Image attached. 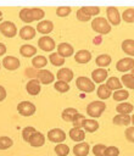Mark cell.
Listing matches in <instances>:
<instances>
[{"label":"cell","instance_id":"6da1fadb","mask_svg":"<svg viewBox=\"0 0 134 156\" xmlns=\"http://www.w3.org/2000/svg\"><path fill=\"white\" fill-rule=\"evenodd\" d=\"M91 28L99 34H108L111 32V26L104 17H95L91 21Z\"/></svg>","mask_w":134,"mask_h":156},{"label":"cell","instance_id":"7a4b0ae2","mask_svg":"<svg viewBox=\"0 0 134 156\" xmlns=\"http://www.w3.org/2000/svg\"><path fill=\"white\" fill-rule=\"evenodd\" d=\"M105 108H106V104L104 101H91L86 106V113L90 117H94V119H96L102 115Z\"/></svg>","mask_w":134,"mask_h":156},{"label":"cell","instance_id":"3957f363","mask_svg":"<svg viewBox=\"0 0 134 156\" xmlns=\"http://www.w3.org/2000/svg\"><path fill=\"white\" fill-rule=\"evenodd\" d=\"M76 85L83 93H91L95 90V83L88 77H78L76 80Z\"/></svg>","mask_w":134,"mask_h":156},{"label":"cell","instance_id":"277c9868","mask_svg":"<svg viewBox=\"0 0 134 156\" xmlns=\"http://www.w3.org/2000/svg\"><path fill=\"white\" fill-rule=\"evenodd\" d=\"M35 105L30 101H21L18 105H17V111L21 116H24V117H29L35 113Z\"/></svg>","mask_w":134,"mask_h":156},{"label":"cell","instance_id":"5b68a950","mask_svg":"<svg viewBox=\"0 0 134 156\" xmlns=\"http://www.w3.org/2000/svg\"><path fill=\"white\" fill-rule=\"evenodd\" d=\"M0 33L6 38H13L17 34V27L11 21H4L0 24Z\"/></svg>","mask_w":134,"mask_h":156},{"label":"cell","instance_id":"8992f818","mask_svg":"<svg viewBox=\"0 0 134 156\" xmlns=\"http://www.w3.org/2000/svg\"><path fill=\"white\" fill-rule=\"evenodd\" d=\"M48 139L51 143L61 144L66 139V133L62 129H60V128H54V129H50L48 132Z\"/></svg>","mask_w":134,"mask_h":156},{"label":"cell","instance_id":"52a82bcc","mask_svg":"<svg viewBox=\"0 0 134 156\" xmlns=\"http://www.w3.org/2000/svg\"><path fill=\"white\" fill-rule=\"evenodd\" d=\"M106 15H107L108 23H111L113 26H118L122 21L121 20V13L117 10V7H115V6H108L106 9Z\"/></svg>","mask_w":134,"mask_h":156},{"label":"cell","instance_id":"ba28073f","mask_svg":"<svg viewBox=\"0 0 134 156\" xmlns=\"http://www.w3.org/2000/svg\"><path fill=\"white\" fill-rule=\"evenodd\" d=\"M38 46H39L41 50L50 52V51H52V50L55 49L56 45H55V40H54L52 38H50V37H48V35H44V37H41V38L38 40Z\"/></svg>","mask_w":134,"mask_h":156},{"label":"cell","instance_id":"9c48e42d","mask_svg":"<svg viewBox=\"0 0 134 156\" xmlns=\"http://www.w3.org/2000/svg\"><path fill=\"white\" fill-rule=\"evenodd\" d=\"M37 79L40 84H50L55 80V76L49 69H39L37 74Z\"/></svg>","mask_w":134,"mask_h":156},{"label":"cell","instance_id":"30bf717a","mask_svg":"<svg viewBox=\"0 0 134 156\" xmlns=\"http://www.w3.org/2000/svg\"><path fill=\"white\" fill-rule=\"evenodd\" d=\"M133 67H134V58H132V57L121 58V60L116 63V68H117V71H119V72L130 71Z\"/></svg>","mask_w":134,"mask_h":156},{"label":"cell","instance_id":"8fae6325","mask_svg":"<svg viewBox=\"0 0 134 156\" xmlns=\"http://www.w3.org/2000/svg\"><path fill=\"white\" fill-rule=\"evenodd\" d=\"M2 66L9 71H15L21 66V62L15 56H5L2 58Z\"/></svg>","mask_w":134,"mask_h":156},{"label":"cell","instance_id":"7c38bea8","mask_svg":"<svg viewBox=\"0 0 134 156\" xmlns=\"http://www.w3.org/2000/svg\"><path fill=\"white\" fill-rule=\"evenodd\" d=\"M73 52H74V49L68 43H60L57 45V54L63 58L65 57H69L71 55H73Z\"/></svg>","mask_w":134,"mask_h":156},{"label":"cell","instance_id":"4fadbf2b","mask_svg":"<svg viewBox=\"0 0 134 156\" xmlns=\"http://www.w3.org/2000/svg\"><path fill=\"white\" fill-rule=\"evenodd\" d=\"M26 90L29 95H38L41 90V87H40V83L39 80L35 78V79H29L28 83L26 84Z\"/></svg>","mask_w":134,"mask_h":156},{"label":"cell","instance_id":"5bb4252c","mask_svg":"<svg viewBox=\"0 0 134 156\" xmlns=\"http://www.w3.org/2000/svg\"><path fill=\"white\" fill-rule=\"evenodd\" d=\"M52 29H54V23L51 21H49V20L40 21L37 24V28H35V30H38L41 34H49V33L52 32Z\"/></svg>","mask_w":134,"mask_h":156},{"label":"cell","instance_id":"9a60e30c","mask_svg":"<svg viewBox=\"0 0 134 156\" xmlns=\"http://www.w3.org/2000/svg\"><path fill=\"white\" fill-rule=\"evenodd\" d=\"M73 71L71 68H67V67H63V68H60L57 71V79L58 80H62V82H66V83H69L72 79H73Z\"/></svg>","mask_w":134,"mask_h":156},{"label":"cell","instance_id":"2e32d148","mask_svg":"<svg viewBox=\"0 0 134 156\" xmlns=\"http://www.w3.org/2000/svg\"><path fill=\"white\" fill-rule=\"evenodd\" d=\"M82 127L88 133H94L99 129V122L94 118H85L82 123Z\"/></svg>","mask_w":134,"mask_h":156},{"label":"cell","instance_id":"e0dca14e","mask_svg":"<svg viewBox=\"0 0 134 156\" xmlns=\"http://www.w3.org/2000/svg\"><path fill=\"white\" fill-rule=\"evenodd\" d=\"M28 143H29L32 146H34V147H40V146H43L44 143H45V136H44L43 133L35 132V133H33V135L29 138Z\"/></svg>","mask_w":134,"mask_h":156},{"label":"cell","instance_id":"ac0fdd59","mask_svg":"<svg viewBox=\"0 0 134 156\" xmlns=\"http://www.w3.org/2000/svg\"><path fill=\"white\" fill-rule=\"evenodd\" d=\"M35 33H37L35 28H33L32 26H24L19 30V37L23 40H30L35 37Z\"/></svg>","mask_w":134,"mask_h":156},{"label":"cell","instance_id":"d6986e66","mask_svg":"<svg viewBox=\"0 0 134 156\" xmlns=\"http://www.w3.org/2000/svg\"><path fill=\"white\" fill-rule=\"evenodd\" d=\"M74 60H76L78 63H88V62L91 60V52H90L89 50L82 49V50H79L78 52H76Z\"/></svg>","mask_w":134,"mask_h":156},{"label":"cell","instance_id":"ffe728a7","mask_svg":"<svg viewBox=\"0 0 134 156\" xmlns=\"http://www.w3.org/2000/svg\"><path fill=\"white\" fill-rule=\"evenodd\" d=\"M91 78L94 83H102L107 78V69L105 68H96L91 72Z\"/></svg>","mask_w":134,"mask_h":156},{"label":"cell","instance_id":"44dd1931","mask_svg":"<svg viewBox=\"0 0 134 156\" xmlns=\"http://www.w3.org/2000/svg\"><path fill=\"white\" fill-rule=\"evenodd\" d=\"M89 150H90L89 144H86L84 141L78 143V144H76L73 146V154L76 156H86L89 154Z\"/></svg>","mask_w":134,"mask_h":156},{"label":"cell","instance_id":"7402d4cb","mask_svg":"<svg viewBox=\"0 0 134 156\" xmlns=\"http://www.w3.org/2000/svg\"><path fill=\"white\" fill-rule=\"evenodd\" d=\"M69 138L73 140V141H77V143H82L84 139H85V132L82 129V128H72L69 130Z\"/></svg>","mask_w":134,"mask_h":156},{"label":"cell","instance_id":"603a6c76","mask_svg":"<svg viewBox=\"0 0 134 156\" xmlns=\"http://www.w3.org/2000/svg\"><path fill=\"white\" fill-rule=\"evenodd\" d=\"M48 65V58L43 55H37L32 58V66L35 68V69H40V68H44L45 66Z\"/></svg>","mask_w":134,"mask_h":156},{"label":"cell","instance_id":"cb8c5ba5","mask_svg":"<svg viewBox=\"0 0 134 156\" xmlns=\"http://www.w3.org/2000/svg\"><path fill=\"white\" fill-rule=\"evenodd\" d=\"M19 54L23 56V57H32V56H35L37 54V49L35 46L33 45H29V44H24L19 48Z\"/></svg>","mask_w":134,"mask_h":156},{"label":"cell","instance_id":"d4e9b609","mask_svg":"<svg viewBox=\"0 0 134 156\" xmlns=\"http://www.w3.org/2000/svg\"><path fill=\"white\" fill-rule=\"evenodd\" d=\"M112 122L116 126H129V123H130V116L129 115H119V113H117L112 118Z\"/></svg>","mask_w":134,"mask_h":156},{"label":"cell","instance_id":"484cf974","mask_svg":"<svg viewBox=\"0 0 134 156\" xmlns=\"http://www.w3.org/2000/svg\"><path fill=\"white\" fill-rule=\"evenodd\" d=\"M111 61H112V58H111V56L107 55V54H101V55H99V56L95 58V63H96L100 68L107 67V66L111 63Z\"/></svg>","mask_w":134,"mask_h":156},{"label":"cell","instance_id":"4316f807","mask_svg":"<svg viewBox=\"0 0 134 156\" xmlns=\"http://www.w3.org/2000/svg\"><path fill=\"white\" fill-rule=\"evenodd\" d=\"M96 94H97V98L101 99V100H106L108 99L111 95H112V91L105 85V84H100L97 90H96Z\"/></svg>","mask_w":134,"mask_h":156},{"label":"cell","instance_id":"83f0119b","mask_svg":"<svg viewBox=\"0 0 134 156\" xmlns=\"http://www.w3.org/2000/svg\"><path fill=\"white\" fill-rule=\"evenodd\" d=\"M122 50L129 55V56H134V40L133 39H125L122 41Z\"/></svg>","mask_w":134,"mask_h":156},{"label":"cell","instance_id":"f1b7e54d","mask_svg":"<svg viewBox=\"0 0 134 156\" xmlns=\"http://www.w3.org/2000/svg\"><path fill=\"white\" fill-rule=\"evenodd\" d=\"M105 85H106L111 91H112V90H119V89H122V83H121V80H119L117 77H111V78H108Z\"/></svg>","mask_w":134,"mask_h":156},{"label":"cell","instance_id":"f546056e","mask_svg":"<svg viewBox=\"0 0 134 156\" xmlns=\"http://www.w3.org/2000/svg\"><path fill=\"white\" fill-rule=\"evenodd\" d=\"M77 113H78V111H77L76 108H73V107H67V108H65V110L62 111L61 117H62V119L66 121V122H72L73 118H74V116H76Z\"/></svg>","mask_w":134,"mask_h":156},{"label":"cell","instance_id":"4dcf8cb0","mask_svg":"<svg viewBox=\"0 0 134 156\" xmlns=\"http://www.w3.org/2000/svg\"><path fill=\"white\" fill-rule=\"evenodd\" d=\"M133 110H134V107H133V105L129 104V102H121V104H118V106L116 107V111H117L119 115H129Z\"/></svg>","mask_w":134,"mask_h":156},{"label":"cell","instance_id":"1f68e13d","mask_svg":"<svg viewBox=\"0 0 134 156\" xmlns=\"http://www.w3.org/2000/svg\"><path fill=\"white\" fill-rule=\"evenodd\" d=\"M112 96H113V99H115L116 101L124 102V100L129 98V93H128V90H125V89H119V90H116V91L112 94Z\"/></svg>","mask_w":134,"mask_h":156},{"label":"cell","instance_id":"d6a6232c","mask_svg":"<svg viewBox=\"0 0 134 156\" xmlns=\"http://www.w3.org/2000/svg\"><path fill=\"white\" fill-rule=\"evenodd\" d=\"M121 83L128 89H134V77L132 74H123L121 77Z\"/></svg>","mask_w":134,"mask_h":156},{"label":"cell","instance_id":"836d02e7","mask_svg":"<svg viewBox=\"0 0 134 156\" xmlns=\"http://www.w3.org/2000/svg\"><path fill=\"white\" fill-rule=\"evenodd\" d=\"M49 58H50L51 65H54V66H56V67H60V66H62V65L65 63V58L61 57L57 52H51Z\"/></svg>","mask_w":134,"mask_h":156},{"label":"cell","instance_id":"e575fe53","mask_svg":"<svg viewBox=\"0 0 134 156\" xmlns=\"http://www.w3.org/2000/svg\"><path fill=\"white\" fill-rule=\"evenodd\" d=\"M80 10L83 13H85L89 17L96 16L100 12V7H97V6H83V7H80Z\"/></svg>","mask_w":134,"mask_h":156},{"label":"cell","instance_id":"d590c367","mask_svg":"<svg viewBox=\"0 0 134 156\" xmlns=\"http://www.w3.org/2000/svg\"><path fill=\"white\" fill-rule=\"evenodd\" d=\"M30 11V17L33 21H39V20H43L44 16H45V12L44 10L41 9H38V7H34V9H29Z\"/></svg>","mask_w":134,"mask_h":156},{"label":"cell","instance_id":"8d00e7d4","mask_svg":"<svg viewBox=\"0 0 134 156\" xmlns=\"http://www.w3.org/2000/svg\"><path fill=\"white\" fill-rule=\"evenodd\" d=\"M55 152L57 156H67L69 154V147H68V145L61 143L55 146Z\"/></svg>","mask_w":134,"mask_h":156},{"label":"cell","instance_id":"74e56055","mask_svg":"<svg viewBox=\"0 0 134 156\" xmlns=\"http://www.w3.org/2000/svg\"><path fill=\"white\" fill-rule=\"evenodd\" d=\"M13 145V141L10 136L2 135L0 136V150H7Z\"/></svg>","mask_w":134,"mask_h":156},{"label":"cell","instance_id":"f35d334b","mask_svg":"<svg viewBox=\"0 0 134 156\" xmlns=\"http://www.w3.org/2000/svg\"><path fill=\"white\" fill-rule=\"evenodd\" d=\"M127 23H133L134 22V9H127L122 13V18Z\"/></svg>","mask_w":134,"mask_h":156},{"label":"cell","instance_id":"ab89813d","mask_svg":"<svg viewBox=\"0 0 134 156\" xmlns=\"http://www.w3.org/2000/svg\"><path fill=\"white\" fill-rule=\"evenodd\" d=\"M35 132H37V129H35L34 127H30V126L24 127V128L22 129V138H23V140L28 143L29 138H30V136L33 135V133H35Z\"/></svg>","mask_w":134,"mask_h":156},{"label":"cell","instance_id":"60d3db41","mask_svg":"<svg viewBox=\"0 0 134 156\" xmlns=\"http://www.w3.org/2000/svg\"><path fill=\"white\" fill-rule=\"evenodd\" d=\"M19 18H21V21H23V22H26V23L33 22L32 17H30V11H29V9H22V10L19 11Z\"/></svg>","mask_w":134,"mask_h":156},{"label":"cell","instance_id":"b9f144b4","mask_svg":"<svg viewBox=\"0 0 134 156\" xmlns=\"http://www.w3.org/2000/svg\"><path fill=\"white\" fill-rule=\"evenodd\" d=\"M54 88H55L57 91H60V93H67V91L69 90L68 83L62 82V80H57V82L54 84Z\"/></svg>","mask_w":134,"mask_h":156},{"label":"cell","instance_id":"7bdbcfd3","mask_svg":"<svg viewBox=\"0 0 134 156\" xmlns=\"http://www.w3.org/2000/svg\"><path fill=\"white\" fill-rule=\"evenodd\" d=\"M72 12V9L69 6H60L56 9V15L58 17H66Z\"/></svg>","mask_w":134,"mask_h":156},{"label":"cell","instance_id":"ee69618b","mask_svg":"<svg viewBox=\"0 0 134 156\" xmlns=\"http://www.w3.org/2000/svg\"><path fill=\"white\" fill-rule=\"evenodd\" d=\"M119 155V149L117 146H106L104 156H118Z\"/></svg>","mask_w":134,"mask_h":156},{"label":"cell","instance_id":"f6af8a7d","mask_svg":"<svg viewBox=\"0 0 134 156\" xmlns=\"http://www.w3.org/2000/svg\"><path fill=\"white\" fill-rule=\"evenodd\" d=\"M105 149H106V145H104V144H96L95 146H93V154L95 156H104Z\"/></svg>","mask_w":134,"mask_h":156},{"label":"cell","instance_id":"bcb514c9","mask_svg":"<svg viewBox=\"0 0 134 156\" xmlns=\"http://www.w3.org/2000/svg\"><path fill=\"white\" fill-rule=\"evenodd\" d=\"M84 119H85V117H84L83 115L77 113V115L74 116L73 121H72L73 127H74V128H82V123H83V121H84Z\"/></svg>","mask_w":134,"mask_h":156},{"label":"cell","instance_id":"7dc6e473","mask_svg":"<svg viewBox=\"0 0 134 156\" xmlns=\"http://www.w3.org/2000/svg\"><path fill=\"white\" fill-rule=\"evenodd\" d=\"M124 135H125V139L130 143H134V127H128L124 132Z\"/></svg>","mask_w":134,"mask_h":156},{"label":"cell","instance_id":"c3c4849f","mask_svg":"<svg viewBox=\"0 0 134 156\" xmlns=\"http://www.w3.org/2000/svg\"><path fill=\"white\" fill-rule=\"evenodd\" d=\"M24 74H26L28 78H30V79H35V78H37V74H38V69L28 67V68H26Z\"/></svg>","mask_w":134,"mask_h":156},{"label":"cell","instance_id":"681fc988","mask_svg":"<svg viewBox=\"0 0 134 156\" xmlns=\"http://www.w3.org/2000/svg\"><path fill=\"white\" fill-rule=\"evenodd\" d=\"M77 18H78L80 22H86V21H89V20H90V17H89V16H86L85 13H83L80 9H79V10H77Z\"/></svg>","mask_w":134,"mask_h":156},{"label":"cell","instance_id":"f907efd6","mask_svg":"<svg viewBox=\"0 0 134 156\" xmlns=\"http://www.w3.org/2000/svg\"><path fill=\"white\" fill-rule=\"evenodd\" d=\"M5 98H6V90H5V88L2 85H0V102L4 101Z\"/></svg>","mask_w":134,"mask_h":156},{"label":"cell","instance_id":"816d5d0a","mask_svg":"<svg viewBox=\"0 0 134 156\" xmlns=\"http://www.w3.org/2000/svg\"><path fill=\"white\" fill-rule=\"evenodd\" d=\"M6 45L5 44H2V43H0V56H2L5 52H6Z\"/></svg>","mask_w":134,"mask_h":156},{"label":"cell","instance_id":"f5cc1de1","mask_svg":"<svg viewBox=\"0 0 134 156\" xmlns=\"http://www.w3.org/2000/svg\"><path fill=\"white\" fill-rule=\"evenodd\" d=\"M101 41H102V38L99 35V37H96V38H95V40H94V44H96V45H97V44H101Z\"/></svg>","mask_w":134,"mask_h":156},{"label":"cell","instance_id":"db71d44e","mask_svg":"<svg viewBox=\"0 0 134 156\" xmlns=\"http://www.w3.org/2000/svg\"><path fill=\"white\" fill-rule=\"evenodd\" d=\"M130 122L133 123V126H134V115L133 116H130Z\"/></svg>","mask_w":134,"mask_h":156},{"label":"cell","instance_id":"11a10c76","mask_svg":"<svg viewBox=\"0 0 134 156\" xmlns=\"http://www.w3.org/2000/svg\"><path fill=\"white\" fill-rule=\"evenodd\" d=\"M130 71H132V73H130V74H132V76H133V77H134V67H133V68H132V69H130Z\"/></svg>","mask_w":134,"mask_h":156},{"label":"cell","instance_id":"9f6ffc18","mask_svg":"<svg viewBox=\"0 0 134 156\" xmlns=\"http://www.w3.org/2000/svg\"><path fill=\"white\" fill-rule=\"evenodd\" d=\"M1 20H2V12L0 11V21H1Z\"/></svg>","mask_w":134,"mask_h":156},{"label":"cell","instance_id":"6f0895ef","mask_svg":"<svg viewBox=\"0 0 134 156\" xmlns=\"http://www.w3.org/2000/svg\"><path fill=\"white\" fill-rule=\"evenodd\" d=\"M0 66H1V62H0Z\"/></svg>","mask_w":134,"mask_h":156},{"label":"cell","instance_id":"680465c9","mask_svg":"<svg viewBox=\"0 0 134 156\" xmlns=\"http://www.w3.org/2000/svg\"><path fill=\"white\" fill-rule=\"evenodd\" d=\"M133 23H134V22H133Z\"/></svg>","mask_w":134,"mask_h":156}]
</instances>
